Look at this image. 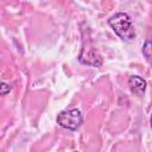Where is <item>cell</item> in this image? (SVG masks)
I'll return each mask as SVG.
<instances>
[{"mask_svg":"<svg viewBox=\"0 0 152 152\" xmlns=\"http://www.w3.org/2000/svg\"><path fill=\"white\" fill-rule=\"evenodd\" d=\"M108 24L122 40H132L135 37L132 19L125 12H118L113 14L108 19Z\"/></svg>","mask_w":152,"mask_h":152,"instance_id":"cell-1","label":"cell"},{"mask_svg":"<svg viewBox=\"0 0 152 152\" xmlns=\"http://www.w3.org/2000/svg\"><path fill=\"white\" fill-rule=\"evenodd\" d=\"M56 120L61 127L66 128L69 131H76L83 124V115L80 109L70 108V109H64L59 112Z\"/></svg>","mask_w":152,"mask_h":152,"instance_id":"cell-2","label":"cell"},{"mask_svg":"<svg viewBox=\"0 0 152 152\" xmlns=\"http://www.w3.org/2000/svg\"><path fill=\"white\" fill-rule=\"evenodd\" d=\"M78 59L81 63L93 66H100L102 64V59L100 55L96 52L95 48L91 45V42H86L83 44V48L80 52Z\"/></svg>","mask_w":152,"mask_h":152,"instance_id":"cell-3","label":"cell"},{"mask_svg":"<svg viewBox=\"0 0 152 152\" xmlns=\"http://www.w3.org/2000/svg\"><path fill=\"white\" fill-rule=\"evenodd\" d=\"M128 86H129V89L133 94L135 95H142L146 90V80L138 76V75H132L129 76L128 78Z\"/></svg>","mask_w":152,"mask_h":152,"instance_id":"cell-4","label":"cell"},{"mask_svg":"<svg viewBox=\"0 0 152 152\" xmlns=\"http://www.w3.org/2000/svg\"><path fill=\"white\" fill-rule=\"evenodd\" d=\"M151 50H152V44H151V42L147 39V40L145 42L144 46H142V55L146 57V59H147L148 62L151 61Z\"/></svg>","mask_w":152,"mask_h":152,"instance_id":"cell-5","label":"cell"},{"mask_svg":"<svg viewBox=\"0 0 152 152\" xmlns=\"http://www.w3.org/2000/svg\"><path fill=\"white\" fill-rule=\"evenodd\" d=\"M11 89H12V88H11L10 84H7V83L0 81V96H4V95H6V94H8V93L11 91Z\"/></svg>","mask_w":152,"mask_h":152,"instance_id":"cell-6","label":"cell"},{"mask_svg":"<svg viewBox=\"0 0 152 152\" xmlns=\"http://www.w3.org/2000/svg\"><path fill=\"white\" fill-rule=\"evenodd\" d=\"M75 152H77V151H75Z\"/></svg>","mask_w":152,"mask_h":152,"instance_id":"cell-7","label":"cell"}]
</instances>
